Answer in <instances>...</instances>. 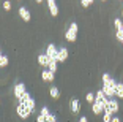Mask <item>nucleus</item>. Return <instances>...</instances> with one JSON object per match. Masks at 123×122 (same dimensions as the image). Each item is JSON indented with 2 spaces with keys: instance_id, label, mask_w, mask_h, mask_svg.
<instances>
[{
  "instance_id": "obj_1",
  "label": "nucleus",
  "mask_w": 123,
  "mask_h": 122,
  "mask_svg": "<svg viewBox=\"0 0 123 122\" xmlns=\"http://www.w3.org/2000/svg\"><path fill=\"white\" fill-rule=\"evenodd\" d=\"M76 35H77V24L76 22H73L71 25H69V29L66 30V40H68V41H74V40H76Z\"/></svg>"
},
{
  "instance_id": "obj_2",
  "label": "nucleus",
  "mask_w": 123,
  "mask_h": 122,
  "mask_svg": "<svg viewBox=\"0 0 123 122\" xmlns=\"http://www.w3.org/2000/svg\"><path fill=\"white\" fill-rule=\"evenodd\" d=\"M18 114H19V117H22V119H27L32 113H30V109L25 106L24 103H19L18 105Z\"/></svg>"
},
{
  "instance_id": "obj_3",
  "label": "nucleus",
  "mask_w": 123,
  "mask_h": 122,
  "mask_svg": "<svg viewBox=\"0 0 123 122\" xmlns=\"http://www.w3.org/2000/svg\"><path fill=\"white\" fill-rule=\"evenodd\" d=\"M104 111H111L112 114H114V113H117V111H118V103H117V100L111 98V100H109V103H107V106L104 108Z\"/></svg>"
},
{
  "instance_id": "obj_4",
  "label": "nucleus",
  "mask_w": 123,
  "mask_h": 122,
  "mask_svg": "<svg viewBox=\"0 0 123 122\" xmlns=\"http://www.w3.org/2000/svg\"><path fill=\"white\" fill-rule=\"evenodd\" d=\"M25 92H27V90H25V86H24L22 83H19V84H16V86H14V95L18 97V100H19V98H21Z\"/></svg>"
},
{
  "instance_id": "obj_5",
  "label": "nucleus",
  "mask_w": 123,
  "mask_h": 122,
  "mask_svg": "<svg viewBox=\"0 0 123 122\" xmlns=\"http://www.w3.org/2000/svg\"><path fill=\"white\" fill-rule=\"evenodd\" d=\"M46 54L49 56V57L52 59V60H57V54H58V49L54 46V44H49L47 46V51H46Z\"/></svg>"
},
{
  "instance_id": "obj_6",
  "label": "nucleus",
  "mask_w": 123,
  "mask_h": 122,
  "mask_svg": "<svg viewBox=\"0 0 123 122\" xmlns=\"http://www.w3.org/2000/svg\"><path fill=\"white\" fill-rule=\"evenodd\" d=\"M68 59V49L66 48H60L57 54V62H65Z\"/></svg>"
},
{
  "instance_id": "obj_7",
  "label": "nucleus",
  "mask_w": 123,
  "mask_h": 122,
  "mask_svg": "<svg viewBox=\"0 0 123 122\" xmlns=\"http://www.w3.org/2000/svg\"><path fill=\"white\" fill-rule=\"evenodd\" d=\"M103 92L106 93V97H114L115 95V87L109 86V84H103Z\"/></svg>"
},
{
  "instance_id": "obj_8",
  "label": "nucleus",
  "mask_w": 123,
  "mask_h": 122,
  "mask_svg": "<svg viewBox=\"0 0 123 122\" xmlns=\"http://www.w3.org/2000/svg\"><path fill=\"white\" fill-rule=\"evenodd\" d=\"M49 62H51V57H49L47 54H40V56H38V64H40V65L47 67V65H49Z\"/></svg>"
},
{
  "instance_id": "obj_9",
  "label": "nucleus",
  "mask_w": 123,
  "mask_h": 122,
  "mask_svg": "<svg viewBox=\"0 0 123 122\" xmlns=\"http://www.w3.org/2000/svg\"><path fill=\"white\" fill-rule=\"evenodd\" d=\"M92 111H93V114H101V113L104 111V106H103V103H99V101H95L93 106H92Z\"/></svg>"
},
{
  "instance_id": "obj_10",
  "label": "nucleus",
  "mask_w": 123,
  "mask_h": 122,
  "mask_svg": "<svg viewBox=\"0 0 123 122\" xmlns=\"http://www.w3.org/2000/svg\"><path fill=\"white\" fill-rule=\"evenodd\" d=\"M19 14H21V18L24 19V21H30V11L27 10L25 7H21V8H19Z\"/></svg>"
},
{
  "instance_id": "obj_11",
  "label": "nucleus",
  "mask_w": 123,
  "mask_h": 122,
  "mask_svg": "<svg viewBox=\"0 0 123 122\" xmlns=\"http://www.w3.org/2000/svg\"><path fill=\"white\" fill-rule=\"evenodd\" d=\"M41 76H43L44 81H52V79H54V73H52L51 70H43V72H41Z\"/></svg>"
},
{
  "instance_id": "obj_12",
  "label": "nucleus",
  "mask_w": 123,
  "mask_h": 122,
  "mask_svg": "<svg viewBox=\"0 0 123 122\" xmlns=\"http://www.w3.org/2000/svg\"><path fill=\"white\" fill-rule=\"evenodd\" d=\"M47 5H49V10H51V14L57 16L58 14V8H57V5H55V2H47Z\"/></svg>"
},
{
  "instance_id": "obj_13",
  "label": "nucleus",
  "mask_w": 123,
  "mask_h": 122,
  "mask_svg": "<svg viewBox=\"0 0 123 122\" xmlns=\"http://www.w3.org/2000/svg\"><path fill=\"white\" fill-rule=\"evenodd\" d=\"M71 111L76 114V113H79V100L77 98H73L71 100Z\"/></svg>"
},
{
  "instance_id": "obj_14",
  "label": "nucleus",
  "mask_w": 123,
  "mask_h": 122,
  "mask_svg": "<svg viewBox=\"0 0 123 122\" xmlns=\"http://www.w3.org/2000/svg\"><path fill=\"white\" fill-rule=\"evenodd\" d=\"M115 95H117L118 98H123V84H122V83H118V84L115 86Z\"/></svg>"
},
{
  "instance_id": "obj_15",
  "label": "nucleus",
  "mask_w": 123,
  "mask_h": 122,
  "mask_svg": "<svg viewBox=\"0 0 123 122\" xmlns=\"http://www.w3.org/2000/svg\"><path fill=\"white\" fill-rule=\"evenodd\" d=\"M24 105H25V106L30 109V113H33V109H35V100H33L32 97H30L29 100H27V103H24Z\"/></svg>"
},
{
  "instance_id": "obj_16",
  "label": "nucleus",
  "mask_w": 123,
  "mask_h": 122,
  "mask_svg": "<svg viewBox=\"0 0 123 122\" xmlns=\"http://www.w3.org/2000/svg\"><path fill=\"white\" fill-rule=\"evenodd\" d=\"M47 70H51L52 73L57 72V60H52L51 59V62H49V65H47Z\"/></svg>"
},
{
  "instance_id": "obj_17",
  "label": "nucleus",
  "mask_w": 123,
  "mask_h": 122,
  "mask_svg": "<svg viewBox=\"0 0 123 122\" xmlns=\"http://www.w3.org/2000/svg\"><path fill=\"white\" fill-rule=\"evenodd\" d=\"M49 92H51V97H52V98H55V100L60 97V90H58L57 87H51V90H49Z\"/></svg>"
},
{
  "instance_id": "obj_18",
  "label": "nucleus",
  "mask_w": 123,
  "mask_h": 122,
  "mask_svg": "<svg viewBox=\"0 0 123 122\" xmlns=\"http://www.w3.org/2000/svg\"><path fill=\"white\" fill-rule=\"evenodd\" d=\"M85 100H87L88 103H95V101H96V95H93V92H88L87 95H85Z\"/></svg>"
},
{
  "instance_id": "obj_19",
  "label": "nucleus",
  "mask_w": 123,
  "mask_h": 122,
  "mask_svg": "<svg viewBox=\"0 0 123 122\" xmlns=\"http://www.w3.org/2000/svg\"><path fill=\"white\" fill-rule=\"evenodd\" d=\"M111 121H112V113L104 111V114H103V122H111Z\"/></svg>"
},
{
  "instance_id": "obj_20",
  "label": "nucleus",
  "mask_w": 123,
  "mask_h": 122,
  "mask_svg": "<svg viewBox=\"0 0 123 122\" xmlns=\"http://www.w3.org/2000/svg\"><path fill=\"white\" fill-rule=\"evenodd\" d=\"M8 65V57L6 56H0V67L3 68V67H6Z\"/></svg>"
},
{
  "instance_id": "obj_21",
  "label": "nucleus",
  "mask_w": 123,
  "mask_h": 122,
  "mask_svg": "<svg viewBox=\"0 0 123 122\" xmlns=\"http://www.w3.org/2000/svg\"><path fill=\"white\" fill-rule=\"evenodd\" d=\"M114 25H115L117 30H123V22L120 21V19H115V21H114Z\"/></svg>"
},
{
  "instance_id": "obj_22",
  "label": "nucleus",
  "mask_w": 123,
  "mask_h": 122,
  "mask_svg": "<svg viewBox=\"0 0 123 122\" xmlns=\"http://www.w3.org/2000/svg\"><path fill=\"white\" fill-rule=\"evenodd\" d=\"M29 98H30V93H29V92H25L21 98H19V103H27V100H29Z\"/></svg>"
},
{
  "instance_id": "obj_23",
  "label": "nucleus",
  "mask_w": 123,
  "mask_h": 122,
  "mask_svg": "<svg viewBox=\"0 0 123 122\" xmlns=\"http://www.w3.org/2000/svg\"><path fill=\"white\" fill-rule=\"evenodd\" d=\"M3 10L5 11H10L11 10V3L8 2V0H5V2H3Z\"/></svg>"
},
{
  "instance_id": "obj_24",
  "label": "nucleus",
  "mask_w": 123,
  "mask_h": 122,
  "mask_svg": "<svg viewBox=\"0 0 123 122\" xmlns=\"http://www.w3.org/2000/svg\"><path fill=\"white\" fill-rule=\"evenodd\" d=\"M46 122H57L55 121V116L54 114H47L46 116Z\"/></svg>"
},
{
  "instance_id": "obj_25",
  "label": "nucleus",
  "mask_w": 123,
  "mask_h": 122,
  "mask_svg": "<svg viewBox=\"0 0 123 122\" xmlns=\"http://www.w3.org/2000/svg\"><path fill=\"white\" fill-rule=\"evenodd\" d=\"M111 79H112V78H111V75H107V73H104V75H103V83H109V81H111Z\"/></svg>"
},
{
  "instance_id": "obj_26",
  "label": "nucleus",
  "mask_w": 123,
  "mask_h": 122,
  "mask_svg": "<svg viewBox=\"0 0 123 122\" xmlns=\"http://www.w3.org/2000/svg\"><path fill=\"white\" fill-rule=\"evenodd\" d=\"M92 2H93V0H80V3H82V7H85V8H87L88 5L92 3Z\"/></svg>"
},
{
  "instance_id": "obj_27",
  "label": "nucleus",
  "mask_w": 123,
  "mask_h": 122,
  "mask_svg": "<svg viewBox=\"0 0 123 122\" xmlns=\"http://www.w3.org/2000/svg\"><path fill=\"white\" fill-rule=\"evenodd\" d=\"M41 116H44V117H46L47 114H49V111H47V108H41V113H40Z\"/></svg>"
},
{
  "instance_id": "obj_28",
  "label": "nucleus",
  "mask_w": 123,
  "mask_h": 122,
  "mask_svg": "<svg viewBox=\"0 0 123 122\" xmlns=\"http://www.w3.org/2000/svg\"><path fill=\"white\" fill-rule=\"evenodd\" d=\"M36 122H46V117H44V116H38V117H36Z\"/></svg>"
},
{
  "instance_id": "obj_29",
  "label": "nucleus",
  "mask_w": 123,
  "mask_h": 122,
  "mask_svg": "<svg viewBox=\"0 0 123 122\" xmlns=\"http://www.w3.org/2000/svg\"><path fill=\"white\" fill-rule=\"evenodd\" d=\"M79 122H87V117H85V116H82V117L79 119Z\"/></svg>"
},
{
  "instance_id": "obj_30",
  "label": "nucleus",
  "mask_w": 123,
  "mask_h": 122,
  "mask_svg": "<svg viewBox=\"0 0 123 122\" xmlns=\"http://www.w3.org/2000/svg\"><path fill=\"white\" fill-rule=\"evenodd\" d=\"M111 122H120V119L118 117H112V121H111Z\"/></svg>"
},
{
  "instance_id": "obj_31",
  "label": "nucleus",
  "mask_w": 123,
  "mask_h": 122,
  "mask_svg": "<svg viewBox=\"0 0 123 122\" xmlns=\"http://www.w3.org/2000/svg\"><path fill=\"white\" fill-rule=\"evenodd\" d=\"M36 2H38V3H41V2H43V0H36Z\"/></svg>"
},
{
  "instance_id": "obj_32",
  "label": "nucleus",
  "mask_w": 123,
  "mask_h": 122,
  "mask_svg": "<svg viewBox=\"0 0 123 122\" xmlns=\"http://www.w3.org/2000/svg\"><path fill=\"white\" fill-rule=\"evenodd\" d=\"M47 2H55V0H47Z\"/></svg>"
},
{
  "instance_id": "obj_33",
  "label": "nucleus",
  "mask_w": 123,
  "mask_h": 122,
  "mask_svg": "<svg viewBox=\"0 0 123 122\" xmlns=\"http://www.w3.org/2000/svg\"><path fill=\"white\" fill-rule=\"evenodd\" d=\"M122 44H123V38H122Z\"/></svg>"
}]
</instances>
